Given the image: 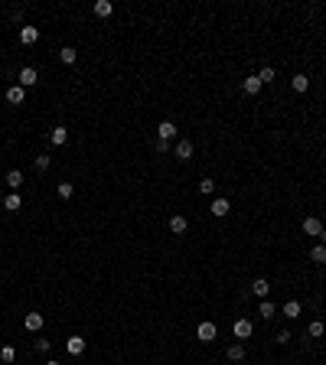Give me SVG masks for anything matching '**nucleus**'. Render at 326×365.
<instances>
[{"label": "nucleus", "mask_w": 326, "mask_h": 365, "mask_svg": "<svg viewBox=\"0 0 326 365\" xmlns=\"http://www.w3.org/2000/svg\"><path fill=\"white\" fill-rule=\"evenodd\" d=\"M216 323H199V329H196V339H199V343H212V339H216Z\"/></svg>", "instance_id": "f257e3e1"}, {"label": "nucleus", "mask_w": 326, "mask_h": 365, "mask_svg": "<svg viewBox=\"0 0 326 365\" xmlns=\"http://www.w3.org/2000/svg\"><path fill=\"white\" fill-rule=\"evenodd\" d=\"M232 333H235V339H248V336L254 333V326H251V320H235Z\"/></svg>", "instance_id": "f03ea898"}, {"label": "nucleus", "mask_w": 326, "mask_h": 365, "mask_svg": "<svg viewBox=\"0 0 326 365\" xmlns=\"http://www.w3.org/2000/svg\"><path fill=\"white\" fill-rule=\"evenodd\" d=\"M43 313H26V316H23V326H26V329H30V333H39V329H43Z\"/></svg>", "instance_id": "7ed1b4c3"}, {"label": "nucleus", "mask_w": 326, "mask_h": 365, "mask_svg": "<svg viewBox=\"0 0 326 365\" xmlns=\"http://www.w3.org/2000/svg\"><path fill=\"white\" fill-rule=\"evenodd\" d=\"M36 78H39V75H36V69H33V65H23V69H20V88H33V85H36Z\"/></svg>", "instance_id": "20e7f679"}, {"label": "nucleus", "mask_w": 326, "mask_h": 365, "mask_svg": "<svg viewBox=\"0 0 326 365\" xmlns=\"http://www.w3.org/2000/svg\"><path fill=\"white\" fill-rule=\"evenodd\" d=\"M20 43L23 46L39 43V30H36V26H20Z\"/></svg>", "instance_id": "39448f33"}, {"label": "nucleus", "mask_w": 326, "mask_h": 365, "mask_svg": "<svg viewBox=\"0 0 326 365\" xmlns=\"http://www.w3.org/2000/svg\"><path fill=\"white\" fill-rule=\"evenodd\" d=\"M157 134H160V140H166V144H170V140H173L176 134H180V130H176V124H173V121H160Z\"/></svg>", "instance_id": "423d86ee"}, {"label": "nucleus", "mask_w": 326, "mask_h": 365, "mask_svg": "<svg viewBox=\"0 0 326 365\" xmlns=\"http://www.w3.org/2000/svg\"><path fill=\"white\" fill-rule=\"evenodd\" d=\"M209 209H212V215H216V219H225V215L232 212V202H228V199H212V205H209Z\"/></svg>", "instance_id": "0eeeda50"}, {"label": "nucleus", "mask_w": 326, "mask_h": 365, "mask_svg": "<svg viewBox=\"0 0 326 365\" xmlns=\"http://www.w3.org/2000/svg\"><path fill=\"white\" fill-rule=\"evenodd\" d=\"M251 293H254V297H261V300H268V293H271L268 277H258V280H254V284H251Z\"/></svg>", "instance_id": "6e6552de"}, {"label": "nucleus", "mask_w": 326, "mask_h": 365, "mask_svg": "<svg viewBox=\"0 0 326 365\" xmlns=\"http://www.w3.org/2000/svg\"><path fill=\"white\" fill-rule=\"evenodd\" d=\"M173 153L180 157V160H193V144H189V140H176Z\"/></svg>", "instance_id": "1a4fd4ad"}, {"label": "nucleus", "mask_w": 326, "mask_h": 365, "mask_svg": "<svg viewBox=\"0 0 326 365\" xmlns=\"http://www.w3.org/2000/svg\"><path fill=\"white\" fill-rule=\"evenodd\" d=\"M65 349H69V355H82L85 352V339H82V336H69Z\"/></svg>", "instance_id": "9d476101"}, {"label": "nucleus", "mask_w": 326, "mask_h": 365, "mask_svg": "<svg viewBox=\"0 0 326 365\" xmlns=\"http://www.w3.org/2000/svg\"><path fill=\"white\" fill-rule=\"evenodd\" d=\"M241 91H245V95H258V91H261V78L258 75H248L245 82H241Z\"/></svg>", "instance_id": "9b49d317"}, {"label": "nucleus", "mask_w": 326, "mask_h": 365, "mask_svg": "<svg viewBox=\"0 0 326 365\" xmlns=\"http://www.w3.org/2000/svg\"><path fill=\"white\" fill-rule=\"evenodd\" d=\"M300 310H304V307H300L297 300H287V303L281 307V313L287 316V320H297V316H300Z\"/></svg>", "instance_id": "f8f14e48"}, {"label": "nucleus", "mask_w": 326, "mask_h": 365, "mask_svg": "<svg viewBox=\"0 0 326 365\" xmlns=\"http://www.w3.org/2000/svg\"><path fill=\"white\" fill-rule=\"evenodd\" d=\"M23 95H26V88H20V85L7 88V101H10V105H23Z\"/></svg>", "instance_id": "ddd939ff"}, {"label": "nucleus", "mask_w": 326, "mask_h": 365, "mask_svg": "<svg viewBox=\"0 0 326 365\" xmlns=\"http://www.w3.org/2000/svg\"><path fill=\"white\" fill-rule=\"evenodd\" d=\"M186 228H189V222H186L183 215H173V219H170V232H173V235H183Z\"/></svg>", "instance_id": "4468645a"}, {"label": "nucleus", "mask_w": 326, "mask_h": 365, "mask_svg": "<svg viewBox=\"0 0 326 365\" xmlns=\"http://www.w3.org/2000/svg\"><path fill=\"white\" fill-rule=\"evenodd\" d=\"M323 333H326V323L323 320H313L310 326H307V336H310V339H320Z\"/></svg>", "instance_id": "2eb2a0df"}, {"label": "nucleus", "mask_w": 326, "mask_h": 365, "mask_svg": "<svg viewBox=\"0 0 326 365\" xmlns=\"http://www.w3.org/2000/svg\"><path fill=\"white\" fill-rule=\"evenodd\" d=\"M49 140H53L55 147H62L65 140H69V130H65L62 124H59V128H53V134H49Z\"/></svg>", "instance_id": "dca6fc26"}, {"label": "nucleus", "mask_w": 326, "mask_h": 365, "mask_svg": "<svg viewBox=\"0 0 326 365\" xmlns=\"http://www.w3.org/2000/svg\"><path fill=\"white\" fill-rule=\"evenodd\" d=\"M304 232H307V235H320V232H323L320 219H313V215H310V219H304Z\"/></svg>", "instance_id": "f3484780"}, {"label": "nucleus", "mask_w": 326, "mask_h": 365, "mask_svg": "<svg viewBox=\"0 0 326 365\" xmlns=\"http://www.w3.org/2000/svg\"><path fill=\"white\" fill-rule=\"evenodd\" d=\"M20 205H23V199L17 193H10L7 199H3V209H7V212H20Z\"/></svg>", "instance_id": "a211bd4d"}, {"label": "nucleus", "mask_w": 326, "mask_h": 365, "mask_svg": "<svg viewBox=\"0 0 326 365\" xmlns=\"http://www.w3.org/2000/svg\"><path fill=\"white\" fill-rule=\"evenodd\" d=\"M228 359H232V362H241V359H245V346H241V343H232V346H228Z\"/></svg>", "instance_id": "6ab92c4d"}, {"label": "nucleus", "mask_w": 326, "mask_h": 365, "mask_svg": "<svg viewBox=\"0 0 326 365\" xmlns=\"http://www.w3.org/2000/svg\"><path fill=\"white\" fill-rule=\"evenodd\" d=\"M258 313H261V316H264V320H274V316H277V307H274L271 300H261Z\"/></svg>", "instance_id": "aec40b11"}, {"label": "nucleus", "mask_w": 326, "mask_h": 365, "mask_svg": "<svg viewBox=\"0 0 326 365\" xmlns=\"http://www.w3.org/2000/svg\"><path fill=\"white\" fill-rule=\"evenodd\" d=\"M0 362H3V365L17 362V349H13V346H0Z\"/></svg>", "instance_id": "412c9836"}, {"label": "nucleus", "mask_w": 326, "mask_h": 365, "mask_svg": "<svg viewBox=\"0 0 326 365\" xmlns=\"http://www.w3.org/2000/svg\"><path fill=\"white\" fill-rule=\"evenodd\" d=\"M114 7H111V0H98L95 3V17H111Z\"/></svg>", "instance_id": "4be33fe9"}, {"label": "nucleus", "mask_w": 326, "mask_h": 365, "mask_svg": "<svg viewBox=\"0 0 326 365\" xmlns=\"http://www.w3.org/2000/svg\"><path fill=\"white\" fill-rule=\"evenodd\" d=\"M59 59H62L65 65H72V62H75V59H78V53H75V49H72V46H62V49H59Z\"/></svg>", "instance_id": "5701e85b"}, {"label": "nucleus", "mask_w": 326, "mask_h": 365, "mask_svg": "<svg viewBox=\"0 0 326 365\" xmlns=\"http://www.w3.org/2000/svg\"><path fill=\"white\" fill-rule=\"evenodd\" d=\"M7 186H10V189H20V186H23V173L20 170H10V173H7Z\"/></svg>", "instance_id": "b1692460"}, {"label": "nucleus", "mask_w": 326, "mask_h": 365, "mask_svg": "<svg viewBox=\"0 0 326 365\" xmlns=\"http://www.w3.org/2000/svg\"><path fill=\"white\" fill-rule=\"evenodd\" d=\"M310 261H316V264H326V245H313V251H310Z\"/></svg>", "instance_id": "393cba45"}, {"label": "nucleus", "mask_w": 326, "mask_h": 365, "mask_svg": "<svg viewBox=\"0 0 326 365\" xmlns=\"http://www.w3.org/2000/svg\"><path fill=\"white\" fill-rule=\"evenodd\" d=\"M75 196V186L72 182H59V199H72Z\"/></svg>", "instance_id": "a878e982"}, {"label": "nucleus", "mask_w": 326, "mask_h": 365, "mask_svg": "<svg viewBox=\"0 0 326 365\" xmlns=\"http://www.w3.org/2000/svg\"><path fill=\"white\" fill-rule=\"evenodd\" d=\"M310 88V78L307 75H293V91H307Z\"/></svg>", "instance_id": "bb28decb"}, {"label": "nucleus", "mask_w": 326, "mask_h": 365, "mask_svg": "<svg viewBox=\"0 0 326 365\" xmlns=\"http://www.w3.org/2000/svg\"><path fill=\"white\" fill-rule=\"evenodd\" d=\"M258 78H261V85H268V82H274V69H271V65H264V69L258 72Z\"/></svg>", "instance_id": "cd10ccee"}, {"label": "nucleus", "mask_w": 326, "mask_h": 365, "mask_svg": "<svg viewBox=\"0 0 326 365\" xmlns=\"http://www.w3.org/2000/svg\"><path fill=\"white\" fill-rule=\"evenodd\" d=\"M36 170H39V173L49 170V153H39V157H36Z\"/></svg>", "instance_id": "c85d7f7f"}, {"label": "nucleus", "mask_w": 326, "mask_h": 365, "mask_svg": "<svg viewBox=\"0 0 326 365\" xmlns=\"http://www.w3.org/2000/svg\"><path fill=\"white\" fill-rule=\"evenodd\" d=\"M212 189H216V180H199V193H212Z\"/></svg>", "instance_id": "c756f323"}, {"label": "nucleus", "mask_w": 326, "mask_h": 365, "mask_svg": "<svg viewBox=\"0 0 326 365\" xmlns=\"http://www.w3.org/2000/svg\"><path fill=\"white\" fill-rule=\"evenodd\" d=\"M49 346H53V343H49V339H36V352H49Z\"/></svg>", "instance_id": "7c9ffc66"}, {"label": "nucleus", "mask_w": 326, "mask_h": 365, "mask_svg": "<svg viewBox=\"0 0 326 365\" xmlns=\"http://www.w3.org/2000/svg\"><path fill=\"white\" fill-rule=\"evenodd\" d=\"M274 339H277V343H290V329H281V333H277V336H274Z\"/></svg>", "instance_id": "2f4dec72"}, {"label": "nucleus", "mask_w": 326, "mask_h": 365, "mask_svg": "<svg viewBox=\"0 0 326 365\" xmlns=\"http://www.w3.org/2000/svg\"><path fill=\"white\" fill-rule=\"evenodd\" d=\"M320 241H323V245H326V228H323V232H320Z\"/></svg>", "instance_id": "473e14b6"}, {"label": "nucleus", "mask_w": 326, "mask_h": 365, "mask_svg": "<svg viewBox=\"0 0 326 365\" xmlns=\"http://www.w3.org/2000/svg\"><path fill=\"white\" fill-rule=\"evenodd\" d=\"M46 365H59V362H55V359H49V362H46Z\"/></svg>", "instance_id": "72a5a7b5"}, {"label": "nucleus", "mask_w": 326, "mask_h": 365, "mask_svg": "<svg viewBox=\"0 0 326 365\" xmlns=\"http://www.w3.org/2000/svg\"><path fill=\"white\" fill-rule=\"evenodd\" d=\"M0 196H3V189H0Z\"/></svg>", "instance_id": "f704fd0d"}, {"label": "nucleus", "mask_w": 326, "mask_h": 365, "mask_svg": "<svg viewBox=\"0 0 326 365\" xmlns=\"http://www.w3.org/2000/svg\"><path fill=\"white\" fill-rule=\"evenodd\" d=\"M0 365H3V362H0Z\"/></svg>", "instance_id": "c9c22d12"}]
</instances>
